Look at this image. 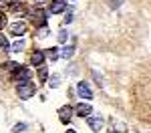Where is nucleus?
Returning <instances> with one entry per match:
<instances>
[{"label": "nucleus", "mask_w": 151, "mask_h": 133, "mask_svg": "<svg viewBox=\"0 0 151 133\" xmlns=\"http://www.w3.org/2000/svg\"><path fill=\"white\" fill-rule=\"evenodd\" d=\"M73 55H75V47H65L60 50V57H63V59H70Z\"/></svg>", "instance_id": "9b49d317"}, {"label": "nucleus", "mask_w": 151, "mask_h": 133, "mask_svg": "<svg viewBox=\"0 0 151 133\" xmlns=\"http://www.w3.org/2000/svg\"><path fill=\"white\" fill-rule=\"evenodd\" d=\"M103 123L105 121L101 117H89V127L93 129V131H101L103 129Z\"/></svg>", "instance_id": "423d86ee"}, {"label": "nucleus", "mask_w": 151, "mask_h": 133, "mask_svg": "<svg viewBox=\"0 0 151 133\" xmlns=\"http://www.w3.org/2000/svg\"><path fill=\"white\" fill-rule=\"evenodd\" d=\"M65 8H67V2H65V0H55V2L50 4V12H52V14H58V12L65 10Z\"/></svg>", "instance_id": "6e6552de"}, {"label": "nucleus", "mask_w": 151, "mask_h": 133, "mask_svg": "<svg viewBox=\"0 0 151 133\" xmlns=\"http://www.w3.org/2000/svg\"><path fill=\"white\" fill-rule=\"evenodd\" d=\"M0 47H2V48H10V47H8V40H6V36H2V35H0Z\"/></svg>", "instance_id": "4be33fe9"}, {"label": "nucleus", "mask_w": 151, "mask_h": 133, "mask_svg": "<svg viewBox=\"0 0 151 133\" xmlns=\"http://www.w3.org/2000/svg\"><path fill=\"white\" fill-rule=\"evenodd\" d=\"M30 63H32L35 67H40V65L45 63V52H42V50H35L32 57H30Z\"/></svg>", "instance_id": "39448f33"}, {"label": "nucleus", "mask_w": 151, "mask_h": 133, "mask_svg": "<svg viewBox=\"0 0 151 133\" xmlns=\"http://www.w3.org/2000/svg\"><path fill=\"white\" fill-rule=\"evenodd\" d=\"M67 133H77V131H75V129H69V131H67Z\"/></svg>", "instance_id": "b1692460"}, {"label": "nucleus", "mask_w": 151, "mask_h": 133, "mask_svg": "<svg viewBox=\"0 0 151 133\" xmlns=\"http://www.w3.org/2000/svg\"><path fill=\"white\" fill-rule=\"evenodd\" d=\"M6 69H8V71H18V69H20V65H18V63H6Z\"/></svg>", "instance_id": "aec40b11"}, {"label": "nucleus", "mask_w": 151, "mask_h": 133, "mask_svg": "<svg viewBox=\"0 0 151 133\" xmlns=\"http://www.w3.org/2000/svg\"><path fill=\"white\" fill-rule=\"evenodd\" d=\"M38 77H40V81H47V77H48V69L47 67H42V69L38 71Z\"/></svg>", "instance_id": "a211bd4d"}, {"label": "nucleus", "mask_w": 151, "mask_h": 133, "mask_svg": "<svg viewBox=\"0 0 151 133\" xmlns=\"http://www.w3.org/2000/svg\"><path fill=\"white\" fill-rule=\"evenodd\" d=\"M125 0H107V4H109V8H113V10H117L121 4H123Z\"/></svg>", "instance_id": "4468645a"}, {"label": "nucleus", "mask_w": 151, "mask_h": 133, "mask_svg": "<svg viewBox=\"0 0 151 133\" xmlns=\"http://www.w3.org/2000/svg\"><path fill=\"white\" fill-rule=\"evenodd\" d=\"M16 93H18L20 99H30V97L36 93V87L30 83V81H28V83H20V85H16Z\"/></svg>", "instance_id": "f257e3e1"}, {"label": "nucleus", "mask_w": 151, "mask_h": 133, "mask_svg": "<svg viewBox=\"0 0 151 133\" xmlns=\"http://www.w3.org/2000/svg\"><path fill=\"white\" fill-rule=\"evenodd\" d=\"M4 26H6V16H4V14H0V30H2Z\"/></svg>", "instance_id": "5701e85b"}, {"label": "nucleus", "mask_w": 151, "mask_h": 133, "mask_svg": "<svg viewBox=\"0 0 151 133\" xmlns=\"http://www.w3.org/2000/svg\"><path fill=\"white\" fill-rule=\"evenodd\" d=\"M45 16H47V12L40 10V8L32 12V18H35V22L38 24V26H45Z\"/></svg>", "instance_id": "1a4fd4ad"}, {"label": "nucleus", "mask_w": 151, "mask_h": 133, "mask_svg": "<svg viewBox=\"0 0 151 133\" xmlns=\"http://www.w3.org/2000/svg\"><path fill=\"white\" fill-rule=\"evenodd\" d=\"M77 91H79V95H81L83 99H93V91L89 89L87 83H79L77 85Z\"/></svg>", "instance_id": "7ed1b4c3"}, {"label": "nucleus", "mask_w": 151, "mask_h": 133, "mask_svg": "<svg viewBox=\"0 0 151 133\" xmlns=\"http://www.w3.org/2000/svg\"><path fill=\"white\" fill-rule=\"evenodd\" d=\"M48 57H50V60H57L58 57H60L58 48H48Z\"/></svg>", "instance_id": "dca6fc26"}, {"label": "nucleus", "mask_w": 151, "mask_h": 133, "mask_svg": "<svg viewBox=\"0 0 151 133\" xmlns=\"http://www.w3.org/2000/svg\"><path fill=\"white\" fill-rule=\"evenodd\" d=\"M22 48H24V40H16V42L10 47V50H12V52H20Z\"/></svg>", "instance_id": "ddd939ff"}, {"label": "nucleus", "mask_w": 151, "mask_h": 133, "mask_svg": "<svg viewBox=\"0 0 151 133\" xmlns=\"http://www.w3.org/2000/svg\"><path fill=\"white\" fill-rule=\"evenodd\" d=\"M58 115H60V121H63V123H69L70 117H73V107H69V105L63 107L60 111H58Z\"/></svg>", "instance_id": "0eeeda50"}, {"label": "nucleus", "mask_w": 151, "mask_h": 133, "mask_svg": "<svg viewBox=\"0 0 151 133\" xmlns=\"http://www.w3.org/2000/svg\"><path fill=\"white\" fill-rule=\"evenodd\" d=\"M67 38H69V32L67 30H60L58 32V42H67Z\"/></svg>", "instance_id": "6ab92c4d"}, {"label": "nucleus", "mask_w": 151, "mask_h": 133, "mask_svg": "<svg viewBox=\"0 0 151 133\" xmlns=\"http://www.w3.org/2000/svg\"><path fill=\"white\" fill-rule=\"evenodd\" d=\"M10 32L14 36H22L24 32H26V24H24V22H14L10 26Z\"/></svg>", "instance_id": "20e7f679"}, {"label": "nucleus", "mask_w": 151, "mask_h": 133, "mask_svg": "<svg viewBox=\"0 0 151 133\" xmlns=\"http://www.w3.org/2000/svg\"><path fill=\"white\" fill-rule=\"evenodd\" d=\"M30 75H32V73L28 71V69H18V71L14 73V83H16V85L28 83V81H30Z\"/></svg>", "instance_id": "f03ea898"}, {"label": "nucleus", "mask_w": 151, "mask_h": 133, "mask_svg": "<svg viewBox=\"0 0 151 133\" xmlns=\"http://www.w3.org/2000/svg\"><path fill=\"white\" fill-rule=\"evenodd\" d=\"M24 129H26V123H18V125H14L12 131H14V133H22Z\"/></svg>", "instance_id": "412c9836"}, {"label": "nucleus", "mask_w": 151, "mask_h": 133, "mask_svg": "<svg viewBox=\"0 0 151 133\" xmlns=\"http://www.w3.org/2000/svg\"><path fill=\"white\" fill-rule=\"evenodd\" d=\"M111 133H125V125H123V123H115V125H111Z\"/></svg>", "instance_id": "f8f14e48"}, {"label": "nucleus", "mask_w": 151, "mask_h": 133, "mask_svg": "<svg viewBox=\"0 0 151 133\" xmlns=\"http://www.w3.org/2000/svg\"><path fill=\"white\" fill-rule=\"evenodd\" d=\"M48 85H50L52 89H57L58 85H60V77H58V75H55V77H50V81H48Z\"/></svg>", "instance_id": "2eb2a0df"}, {"label": "nucleus", "mask_w": 151, "mask_h": 133, "mask_svg": "<svg viewBox=\"0 0 151 133\" xmlns=\"http://www.w3.org/2000/svg\"><path fill=\"white\" fill-rule=\"evenodd\" d=\"M47 35H50V28H48V26H40V30H38V38H45Z\"/></svg>", "instance_id": "f3484780"}, {"label": "nucleus", "mask_w": 151, "mask_h": 133, "mask_svg": "<svg viewBox=\"0 0 151 133\" xmlns=\"http://www.w3.org/2000/svg\"><path fill=\"white\" fill-rule=\"evenodd\" d=\"M75 111H77V113H79L81 117H87V115L91 113V105H87V103H79Z\"/></svg>", "instance_id": "9d476101"}]
</instances>
